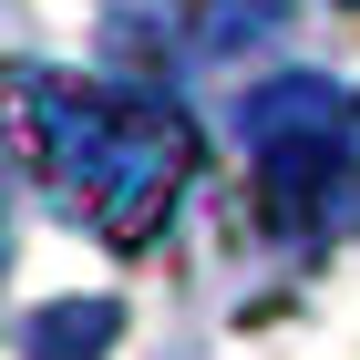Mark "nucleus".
Wrapping results in <instances>:
<instances>
[{"label": "nucleus", "mask_w": 360, "mask_h": 360, "mask_svg": "<svg viewBox=\"0 0 360 360\" xmlns=\"http://www.w3.org/2000/svg\"><path fill=\"white\" fill-rule=\"evenodd\" d=\"M21 134L31 165L52 175V195L93 237L113 248H144L165 237L175 195L195 175V124L165 103V93H113V83H31L21 93Z\"/></svg>", "instance_id": "nucleus-1"}, {"label": "nucleus", "mask_w": 360, "mask_h": 360, "mask_svg": "<svg viewBox=\"0 0 360 360\" xmlns=\"http://www.w3.org/2000/svg\"><path fill=\"white\" fill-rule=\"evenodd\" d=\"M237 134H248L257 175H268V206L278 217H319V206H350V144H360V93L330 83V72H278V83L248 93L237 113Z\"/></svg>", "instance_id": "nucleus-2"}, {"label": "nucleus", "mask_w": 360, "mask_h": 360, "mask_svg": "<svg viewBox=\"0 0 360 360\" xmlns=\"http://www.w3.org/2000/svg\"><path fill=\"white\" fill-rule=\"evenodd\" d=\"M113 21L124 31H144L155 52H195V62H217V52H237V41H268L278 31V0H113Z\"/></svg>", "instance_id": "nucleus-3"}, {"label": "nucleus", "mask_w": 360, "mask_h": 360, "mask_svg": "<svg viewBox=\"0 0 360 360\" xmlns=\"http://www.w3.org/2000/svg\"><path fill=\"white\" fill-rule=\"evenodd\" d=\"M113 330H124L113 299H52V309L21 319V360H103Z\"/></svg>", "instance_id": "nucleus-4"}]
</instances>
